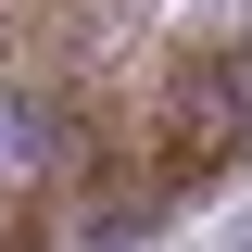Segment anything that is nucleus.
I'll list each match as a JSON object with an SVG mask.
<instances>
[{
  "instance_id": "1",
  "label": "nucleus",
  "mask_w": 252,
  "mask_h": 252,
  "mask_svg": "<svg viewBox=\"0 0 252 252\" xmlns=\"http://www.w3.org/2000/svg\"><path fill=\"white\" fill-rule=\"evenodd\" d=\"M215 252H252V227H227V240H215Z\"/></svg>"
}]
</instances>
